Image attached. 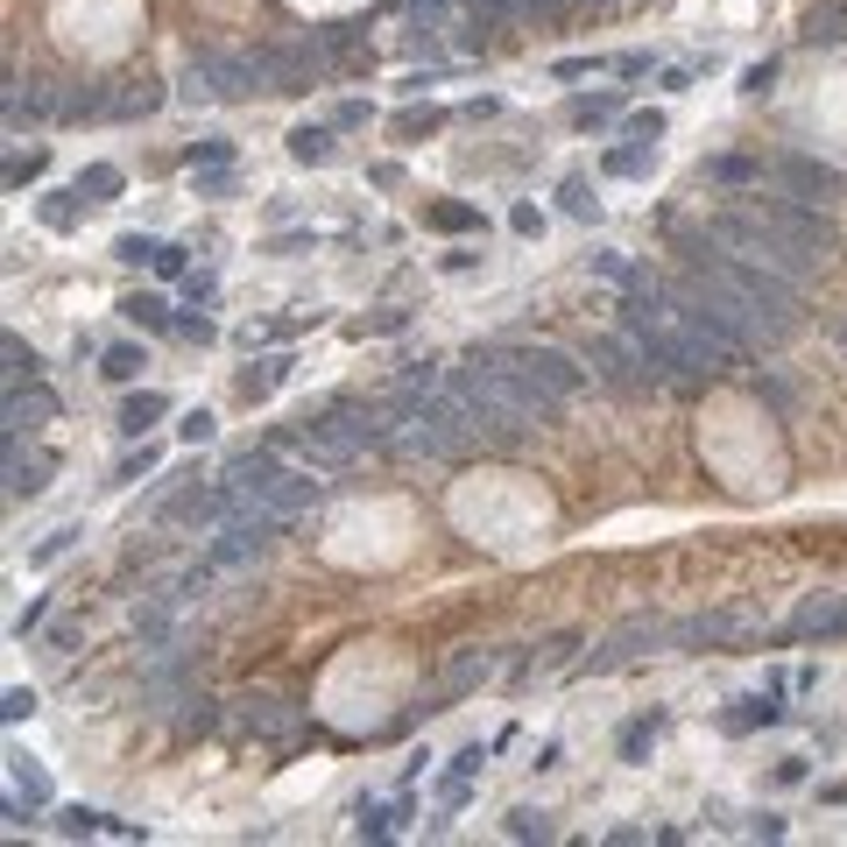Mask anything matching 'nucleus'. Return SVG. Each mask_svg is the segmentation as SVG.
<instances>
[{"label": "nucleus", "mask_w": 847, "mask_h": 847, "mask_svg": "<svg viewBox=\"0 0 847 847\" xmlns=\"http://www.w3.org/2000/svg\"><path fill=\"white\" fill-rule=\"evenodd\" d=\"M601 170H608V177H643V170H650V142L608 149V156H601Z\"/></svg>", "instance_id": "nucleus-32"}, {"label": "nucleus", "mask_w": 847, "mask_h": 847, "mask_svg": "<svg viewBox=\"0 0 847 847\" xmlns=\"http://www.w3.org/2000/svg\"><path fill=\"white\" fill-rule=\"evenodd\" d=\"M410 325V312H381V318H368V333H402Z\"/></svg>", "instance_id": "nucleus-61"}, {"label": "nucleus", "mask_w": 847, "mask_h": 847, "mask_svg": "<svg viewBox=\"0 0 847 847\" xmlns=\"http://www.w3.org/2000/svg\"><path fill=\"white\" fill-rule=\"evenodd\" d=\"M438 127H446V113H438V106H410V113L396 121L402 142H417V134H438Z\"/></svg>", "instance_id": "nucleus-37"}, {"label": "nucleus", "mask_w": 847, "mask_h": 847, "mask_svg": "<svg viewBox=\"0 0 847 847\" xmlns=\"http://www.w3.org/2000/svg\"><path fill=\"white\" fill-rule=\"evenodd\" d=\"M290 156H297V163H333V127L297 121V127H290Z\"/></svg>", "instance_id": "nucleus-23"}, {"label": "nucleus", "mask_w": 847, "mask_h": 847, "mask_svg": "<svg viewBox=\"0 0 847 847\" xmlns=\"http://www.w3.org/2000/svg\"><path fill=\"white\" fill-rule=\"evenodd\" d=\"M826 333H834V346L847 354V312H840V318H826Z\"/></svg>", "instance_id": "nucleus-62"}, {"label": "nucleus", "mask_w": 847, "mask_h": 847, "mask_svg": "<svg viewBox=\"0 0 847 847\" xmlns=\"http://www.w3.org/2000/svg\"><path fill=\"white\" fill-rule=\"evenodd\" d=\"M14 798H29V813H43V805H50V777L35 763H22V756H14Z\"/></svg>", "instance_id": "nucleus-29"}, {"label": "nucleus", "mask_w": 847, "mask_h": 847, "mask_svg": "<svg viewBox=\"0 0 847 847\" xmlns=\"http://www.w3.org/2000/svg\"><path fill=\"white\" fill-rule=\"evenodd\" d=\"M368 121H375L368 100H339V106H333V127H368Z\"/></svg>", "instance_id": "nucleus-50"}, {"label": "nucleus", "mask_w": 847, "mask_h": 847, "mask_svg": "<svg viewBox=\"0 0 847 847\" xmlns=\"http://www.w3.org/2000/svg\"><path fill=\"white\" fill-rule=\"evenodd\" d=\"M664 643H671V622H657V614H622V622L586 650V664L593 671H622V664L650 657V650H664Z\"/></svg>", "instance_id": "nucleus-4"}, {"label": "nucleus", "mask_w": 847, "mask_h": 847, "mask_svg": "<svg viewBox=\"0 0 847 847\" xmlns=\"http://www.w3.org/2000/svg\"><path fill=\"white\" fill-rule=\"evenodd\" d=\"M748 635H756V614L748 608H714V614L671 622V650H742Z\"/></svg>", "instance_id": "nucleus-5"}, {"label": "nucleus", "mask_w": 847, "mask_h": 847, "mask_svg": "<svg viewBox=\"0 0 847 847\" xmlns=\"http://www.w3.org/2000/svg\"><path fill=\"white\" fill-rule=\"evenodd\" d=\"M586 368H593V381H601V389H622V396L657 389V368H650V354H643V346H635L629 333L586 339Z\"/></svg>", "instance_id": "nucleus-2"}, {"label": "nucleus", "mask_w": 847, "mask_h": 847, "mask_svg": "<svg viewBox=\"0 0 847 847\" xmlns=\"http://www.w3.org/2000/svg\"><path fill=\"white\" fill-rule=\"evenodd\" d=\"M805 43H847V8H819L805 22Z\"/></svg>", "instance_id": "nucleus-34"}, {"label": "nucleus", "mask_w": 847, "mask_h": 847, "mask_svg": "<svg viewBox=\"0 0 847 847\" xmlns=\"http://www.w3.org/2000/svg\"><path fill=\"white\" fill-rule=\"evenodd\" d=\"M50 417H57V396L43 389V381H29V389H8V446H22L29 431H43Z\"/></svg>", "instance_id": "nucleus-11"}, {"label": "nucleus", "mask_w": 847, "mask_h": 847, "mask_svg": "<svg viewBox=\"0 0 847 847\" xmlns=\"http://www.w3.org/2000/svg\"><path fill=\"white\" fill-rule=\"evenodd\" d=\"M156 106H163L156 85H134V92H121V100H113V113H156Z\"/></svg>", "instance_id": "nucleus-43"}, {"label": "nucleus", "mask_w": 847, "mask_h": 847, "mask_svg": "<svg viewBox=\"0 0 847 847\" xmlns=\"http://www.w3.org/2000/svg\"><path fill=\"white\" fill-rule=\"evenodd\" d=\"M480 354H494V360H509V368H523L537 389H551L558 402H572L586 389V368L572 354H558V346H509V339H494V346H480Z\"/></svg>", "instance_id": "nucleus-3"}, {"label": "nucleus", "mask_w": 847, "mask_h": 847, "mask_svg": "<svg viewBox=\"0 0 847 847\" xmlns=\"http://www.w3.org/2000/svg\"><path fill=\"white\" fill-rule=\"evenodd\" d=\"M438 268H446V276H467V268H480V247H452Z\"/></svg>", "instance_id": "nucleus-53"}, {"label": "nucleus", "mask_w": 847, "mask_h": 847, "mask_svg": "<svg viewBox=\"0 0 847 847\" xmlns=\"http://www.w3.org/2000/svg\"><path fill=\"white\" fill-rule=\"evenodd\" d=\"M586 268H593L601 283H614V290H635V283H643V268H635V262L622 255V247H593Z\"/></svg>", "instance_id": "nucleus-21"}, {"label": "nucleus", "mask_w": 847, "mask_h": 847, "mask_svg": "<svg viewBox=\"0 0 847 847\" xmlns=\"http://www.w3.org/2000/svg\"><path fill=\"white\" fill-rule=\"evenodd\" d=\"M502 834H509V840H551L558 826H551V813H544V805H509Z\"/></svg>", "instance_id": "nucleus-24"}, {"label": "nucleus", "mask_w": 847, "mask_h": 847, "mask_svg": "<svg viewBox=\"0 0 847 847\" xmlns=\"http://www.w3.org/2000/svg\"><path fill=\"white\" fill-rule=\"evenodd\" d=\"M614 71H622V79H643V71H650V57H643V50H629V57H614Z\"/></svg>", "instance_id": "nucleus-60"}, {"label": "nucleus", "mask_w": 847, "mask_h": 847, "mask_svg": "<svg viewBox=\"0 0 847 847\" xmlns=\"http://www.w3.org/2000/svg\"><path fill=\"white\" fill-rule=\"evenodd\" d=\"M163 410H170V402H163L156 389H142V396H127V402H121V438H142V431H149V424H156Z\"/></svg>", "instance_id": "nucleus-25"}, {"label": "nucleus", "mask_w": 847, "mask_h": 847, "mask_svg": "<svg viewBox=\"0 0 847 847\" xmlns=\"http://www.w3.org/2000/svg\"><path fill=\"white\" fill-rule=\"evenodd\" d=\"M149 268H156L163 283H177V276H191V247H177V241H163V255L149 262Z\"/></svg>", "instance_id": "nucleus-40"}, {"label": "nucleus", "mask_w": 847, "mask_h": 847, "mask_svg": "<svg viewBox=\"0 0 847 847\" xmlns=\"http://www.w3.org/2000/svg\"><path fill=\"white\" fill-rule=\"evenodd\" d=\"M763 177L784 184V198H805V205H826V198H840V191H847V177L834 163H819V156H777Z\"/></svg>", "instance_id": "nucleus-7"}, {"label": "nucleus", "mask_w": 847, "mask_h": 847, "mask_svg": "<svg viewBox=\"0 0 847 847\" xmlns=\"http://www.w3.org/2000/svg\"><path fill=\"white\" fill-rule=\"evenodd\" d=\"M763 170H769V163H748V156H714V163H706V177H714V184H763Z\"/></svg>", "instance_id": "nucleus-31"}, {"label": "nucleus", "mask_w": 847, "mask_h": 847, "mask_svg": "<svg viewBox=\"0 0 847 847\" xmlns=\"http://www.w3.org/2000/svg\"><path fill=\"white\" fill-rule=\"evenodd\" d=\"M50 473H57V459H50V452H22V446H8V502H35V494L50 488Z\"/></svg>", "instance_id": "nucleus-13"}, {"label": "nucleus", "mask_w": 847, "mask_h": 847, "mask_svg": "<svg viewBox=\"0 0 847 847\" xmlns=\"http://www.w3.org/2000/svg\"><path fill=\"white\" fill-rule=\"evenodd\" d=\"M657 134H664V113H629V142H650V149H657Z\"/></svg>", "instance_id": "nucleus-48"}, {"label": "nucleus", "mask_w": 847, "mask_h": 847, "mask_svg": "<svg viewBox=\"0 0 847 847\" xmlns=\"http://www.w3.org/2000/svg\"><path fill=\"white\" fill-rule=\"evenodd\" d=\"M657 735H664V714L650 706V714H635V721L622 727V735H614V748H622V763H643V756H650V742H657Z\"/></svg>", "instance_id": "nucleus-19"}, {"label": "nucleus", "mask_w": 847, "mask_h": 847, "mask_svg": "<svg viewBox=\"0 0 847 847\" xmlns=\"http://www.w3.org/2000/svg\"><path fill=\"white\" fill-rule=\"evenodd\" d=\"M276 467H283V459H276V446H247V452H234V459H226V473H220V480H226V488H241V494H255V488H262V480L276 473Z\"/></svg>", "instance_id": "nucleus-14"}, {"label": "nucleus", "mask_w": 847, "mask_h": 847, "mask_svg": "<svg viewBox=\"0 0 847 847\" xmlns=\"http://www.w3.org/2000/svg\"><path fill=\"white\" fill-rule=\"evenodd\" d=\"M177 438H184V446H205V438H212V410H184Z\"/></svg>", "instance_id": "nucleus-47"}, {"label": "nucleus", "mask_w": 847, "mask_h": 847, "mask_svg": "<svg viewBox=\"0 0 847 847\" xmlns=\"http://www.w3.org/2000/svg\"><path fill=\"white\" fill-rule=\"evenodd\" d=\"M748 834H756V840H784V819L777 813H756V819H748Z\"/></svg>", "instance_id": "nucleus-58"}, {"label": "nucleus", "mask_w": 847, "mask_h": 847, "mask_svg": "<svg viewBox=\"0 0 847 847\" xmlns=\"http://www.w3.org/2000/svg\"><path fill=\"white\" fill-rule=\"evenodd\" d=\"M0 354H8V389H29L35 375H43V360H35V346H22V339H0Z\"/></svg>", "instance_id": "nucleus-26"}, {"label": "nucleus", "mask_w": 847, "mask_h": 847, "mask_svg": "<svg viewBox=\"0 0 847 847\" xmlns=\"http://www.w3.org/2000/svg\"><path fill=\"white\" fill-rule=\"evenodd\" d=\"M121 318H127V325H142V333H177V318H170V304H163L156 290L121 297Z\"/></svg>", "instance_id": "nucleus-17"}, {"label": "nucleus", "mask_w": 847, "mask_h": 847, "mask_svg": "<svg viewBox=\"0 0 847 847\" xmlns=\"http://www.w3.org/2000/svg\"><path fill=\"white\" fill-rule=\"evenodd\" d=\"M784 635H819V643H834V635H847V593H813L792 622H784Z\"/></svg>", "instance_id": "nucleus-10"}, {"label": "nucleus", "mask_w": 847, "mask_h": 847, "mask_svg": "<svg viewBox=\"0 0 847 847\" xmlns=\"http://www.w3.org/2000/svg\"><path fill=\"white\" fill-rule=\"evenodd\" d=\"M234 727H241V735H255V742H290L304 727V714L290 700H276V692H241V700H234Z\"/></svg>", "instance_id": "nucleus-8"}, {"label": "nucleus", "mask_w": 847, "mask_h": 847, "mask_svg": "<svg viewBox=\"0 0 847 847\" xmlns=\"http://www.w3.org/2000/svg\"><path fill=\"white\" fill-rule=\"evenodd\" d=\"M241 502H255V509H268V516H276L283 530H290L297 516H312V509L325 502V488H318L312 473H290V467H276V473H268V480H262L255 494H241Z\"/></svg>", "instance_id": "nucleus-6"}, {"label": "nucleus", "mask_w": 847, "mask_h": 847, "mask_svg": "<svg viewBox=\"0 0 847 847\" xmlns=\"http://www.w3.org/2000/svg\"><path fill=\"white\" fill-rule=\"evenodd\" d=\"M509 226H516V234H544V212H537V205H516Z\"/></svg>", "instance_id": "nucleus-55"}, {"label": "nucleus", "mask_w": 847, "mask_h": 847, "mask_svg": "<svg viewBox=\"0 0 847 847\" xmlns=\"http://www.w3.org/2000/svg\"><path fill=\"white\" fill-rule=\"evenodd\" d=\"M558 212H565V220H593V212H601V198H593L586 177H565V184H558Z\"/></svg>", "instance_id": "nucleus-28"}, {"label": "nucleus", "mask_w": 847, "mask_h": 847, "mask_svg": "<svg viewBox=\"0 0 847 847\" xmlns=\"http://www.w3.org/2000/svg\"><path fill=\"white\" fill-rule=\"evenodd\" d=\"M586 71H601V57H558L551 79H586Z\"/></svg>", "instance_id": "nucleus-51"}, {"label": "nucleus", "mask_w": 847, "mask_h": 847, "mask_svg": "<svg viewBox=\"0 0 847 847\" xmlns=\"http://www.w3.org/2000/svg\"><path fill=\"white\" fill-rule=\"evenodd\" d=\"M142 368H149V354H142V346H106V354H100V375H106V381H121V389H127V381L142 375Z\"/></svg>", "instance_id": "nucleus-27"}, {"label": "nucleus", "mask_w": 847, "mask_h": 847, "mask_svg": "<svg viewBox=\"0 0 847 847\" xmlns=\"http://www.w3.org/2000/svg\"><path fill=\"white\" fill-rule=\"evenodd\" d=\"M614 113H622V92H580V100L565 106V121L572 127H608Z\"/></svg>", "instance_id": "nucleus-22"}, {"label": "nucleus", "mask_w": 847, "mask_h": 847, "mask_svg": "<svg viewBox=\"0 0 847 847\" xmlns=\"http://www.w3.org/2000/svg\"><path fill=\"white\" fill-rule=\"evenodd\" d=\"M220 191H226V163H205L198 170V198H220Z\"/></svg>", "instance_id": "nucleus-52"}, {"label": "nucleus", "mask_w": 847, "mask_h": 847, "mask_svg": "<svg viewBox=\"0 0 847 847\" xmlns=\"http://www.w3.org/2000/svg\"><path fill=\"white\" fill-rule=\"evenodd\" d=\"M756 396H763V402H769V410H777V417H784V410H792V389H784V381H777V375H769V368L756 375Z\"/></svg>", "instance_id": "nucleus-46"}, {"label": "nucleus", "mask_w": 847, "mask_h": 847, "mask_svg": "<svg viewBox=\"0 0 847 847\" xmlns=\"http://www.w3.org/2000/svg\"><path fill=\"white\" fill-rule=\"evenodd\" d=\"M198 163H234V142L226 134H205V142H191V170Z\"/></svg>", "instance_id": "nucleus-42"}, {"label": "nucleus", "mask_w": 847, "mask_h": 847, "mask_svg": "<svg viewBox=\"0 0 847 847\" xmlns=\"http://www.w3.org/2000/svg\"><path fill=\"white\" fill-rule=\"evenodd\" d=\"M480 763H488V748H480V742H473V748H459V756H452V769H467V777H480Z\"/></svg>", "instance_id": "nucleus-59"}, {"label": "nucleus", "mask_w": 847, "mask_h": 847, "mask_svg": "<svg viewBox=\"0 0 847 847\" xmlns=\"http://www.w3.org/2000/svg\"><path fill=\"white\" fill-rule=\"evenodd\" d=\"M142 473H156V446H142V452H127L121 467H113V480H121V488H134V480Z\"/></svg>", "instance_id": "nucleus-41"}, {"label": "nucleus", "mask_w": 847, "mask_h": 847, "mask_svg": "<svg viewBox=\"0 0 847 847\" xmlns=\"http://www.w3.org/2000/svg\"><path fill=\"white\" fill-rule=\"evenodd\" d=\"M0 714H8V721H29V714H35V692H22V685H14V692H8V706H0Z\"/></svg>", "instance_id": "nucleus-56"}, {"label": "nucleus", "mask_w": 847, "mask_h": 847, "mask_svg": "<svg viewBox=\"0 0 847 847\" xmlns=\"http://www.w3.org/2000/svg\"><path fill=\"white\" fill-rule=\"evenodd\" d=\"M156 255H163V241H149V234H121V241H113V262L142 268V262H156Z\"/></svg>", "instance_id": "nucleus-38"}, {"label": "nucleus", "mask_w": 847, "mask_h": 847, "mask_svg": "<svg viewBox=\"0 0 847 847\" xmlns=\"http://www.w3.org/2000/svg\"><path fill=\"white\" fill-rule=\"evenodd\" d=\"M121 184H127V177H121V163H85L71 191H79L85 205H106V198H121Z\"/></svg>", "instance_id": "nucleus-20"}, {"label": "nucleus", "mask_w": 847, "mask_h": 847, "mask_svg": "<svg viewBox=\"0 0 847 847\" xmlns=\"http://www.w3.org/2000/svg\"><path fill=\"white\" fill-rule=\"evenodd\" d=\"M494 671H502V650H494V643H467V650H452V657H446L431 700H467V692H480Z\"/></svg>", "instance_id": "nucleus-9"}, {"label": "nucleus", "mask_w": 847, "mask_h": 847, "mask_svg": "<svg viewBox=\"0 0 847 847\" xmlns=\"http://www.w3.org/2000/svg\"><path fill=\"white\" fill-rule=\"evenodd\" d=\"M184 297H191V304H198V312H205V304L220 297V283H212V276H184Z\"/></svg>", "instance_id": "nucleus-54"}, {"label": "nucleus", "mask_w": 847, "mask_h": 847, "mask_svg": "<svg viewBox=\"0 0 847 847\" xmlns=\"http://www.w3.org/2000/svg\"><path fill=\"white\" fill-rule=\"evenodd\" d=\"M706 241L721 247V255H742V262H756L769 268V276H784V283H813L826 262H834V220H819V205H805V198H735V205H721L714 220H706Z\"/></svg>", "instance_id": "nucleus-1"}, {"label": "nucleus", "mask_w": 847, "mask_h": 847, "mask_svg": "<svg viewBox=\"0 0 847 847\" xmlns=\"http://www.w3.org/2000/svg\"><path fill=\"white\" fill-rule=\"evenodd\" d=\"M424 226H431V234H480V205L438 198V205H424Z\"/></svg>", "instance_id": "nucleus-18"}, {"label": "nucleus", "mask_w": 847, "mask_h": 847, "mask_svg": "<svg viewBox=\"0 0 847 847\" xmlns=\"http://www.w3.org/2000/svg\"><path fill=\"white\" fill-rule=\"evenodd\" d=\"M283 375H290V360H283V354H268V360H247L234 389H241V402H262V396H276V389H283Z\"/></svg>", "instance_id": "nucleus-16"}, {"label": "nucleus", "mask_w": 847, "mask_h": 847, "mask_svg": "<svg viewBox=\"0 0 847 847\" xmlns=\"http://www.w3.org/2000/svg\"><path fill=\"white\" fill-rule=\"evenodd\" d=\"M50 170V149H29V156H8V184L22 191V184H35Z\"/></svg>", "instance_id": "nucleus-39"}, {"label": "nucleus", "mask_w": 847, "mask_h": 847, "mask_svg": "<svg viewBox=\"0 0 847 847\" xmlns=\"http://www.w3.org/2000/svg\"><path fill=\"white\" fill-rule=\"evenodd\" d=\"M79 537H85L79 523H64V530H50V537H43V544H35V551H29V565H57V558H64L71 544H79Z\"/></svg>", "instance_id": "nucleus-35"}, {"label": "nucleus", "mask_w": 847, "mask_h": 847, "mask_svg": "<svg viewBox=\"0 0 847 847\" xmlns=\"http://www.w3.org/2000/svg\"><path fill=\"white\" fill-rule=\"evenodd\" d=\"M396 819H402V805H360V826H354V834H360V840H389Z\"/></svg>", "instance_id": "nucleus-33"}, {"label": "nucleus", "mask_w": 847, "mask_h": 847, "mask_svg": "<svg viewBox=\"0 0 847 847\" xmlns=\"http://www.w3.org/2000/svg\"><path fill=\"white\" fill-rule=\"evenodd\" d=\"M57 834L85 840V834H113V826H106V813H92V805H64V813H57Z\"/></svg>", "instance_id": "nucleus-30"}, {"label": "nucleus", "mask_w": 847, "mask_h": 847, "mask_svg": "<svg viewBox=\"0 0 847 847\" xmlns=\"http://www.w3.org/2000/svg\"><path fill=\"white\" fill-rule=\"evenodd\" d=\"M43 614H50V601H29L22 614H14V635H29V629H43Z\"/></svg>", "instance_id": "nucleus-57"}, {"label": "nucleus", "mask_w": 847, "mask_h": 847, "mask_svg": "<svg viewBox=\"0 0 847 847\" xmlns=\"http://www.w3.org/2000/svg\"><path fill=\"white\" fill-rule=\"evenodd\" d=\"M777 692H784V678H769L763 692H742V700L721 714V727H727V735H748V727H777V721H784Z\"/></svg>", "instance_id": "nucleus-12"}, {"label": "nucleus", "mask_w": 847, "mask_h": 847, "mask_svg": "<svg viewBox=\"0 0 847 847\" xmlns=\"http://www.w3.org/2000/svg\"><path fill=\"white\" fill-rule=\"evenodd\" d=\"M402 8L417 14V29H446V14H452V0H402Z\"/></svg>", "instance_id": "nucleus-44"}, {"label": "nucleus", "mask_w": 847, "mask_h": 847, "mask_svg": "<svg viewBox=\"0 0 847 847\" xmlns=\"http://www.w3.org/2000/svg\"><path fill=\"white\" fill-rule=\"evenodd\" d=\"M177 333H184V339H198V346H212V339H220V325H212V318L198 312V304H191V312L177 318Z\"/></svg>", "instance_id": "nucleus-45"}, {"label": "nucleus", "mask_w": 847, "mask_h": 847, "mask_svg": "<svg viewBox=\"0 0 847 847\" xmlns=\"http://www.w3.org/2000/svg\"><path fill=\"white\" fill-rule=\"evenodd\" d=\"M572 650H580V635H572V629L544 635V643H530V657H523V671H516V678H551V671L572 664Z\"/></svg>", "instance_id": "nucleus-15"}, {"label": "nucleus", "mask_w": 847, "mask_h": 847, "mask_svg": "<svg viewBox=\"0 0 847 847\" xmlns=\"http://www.w3.org/2000/svg\"><path fill=\"white\" fill-rule=\"evenodd\" d=\"M769 85H777V64H748V71H742V92H748V100H763Z\"/></svg>", "instance_id": "nucleus-49"}, {"label": "nucleus", "mask_w": 847, "mask_h": 847, "mask_svg": "<svg viewBox=\"0 0 847 847\" xmlns=\"http://www.w3.org/2000/svg\"><path fill=\"white\" fill-rule=\"evenodd\" d=\"M79 205H85L79 191H50V198H43V226H57V234H64V226L79 220Z\"/></svg>", "instance_id": "nucleus-36"}]
</instances>
